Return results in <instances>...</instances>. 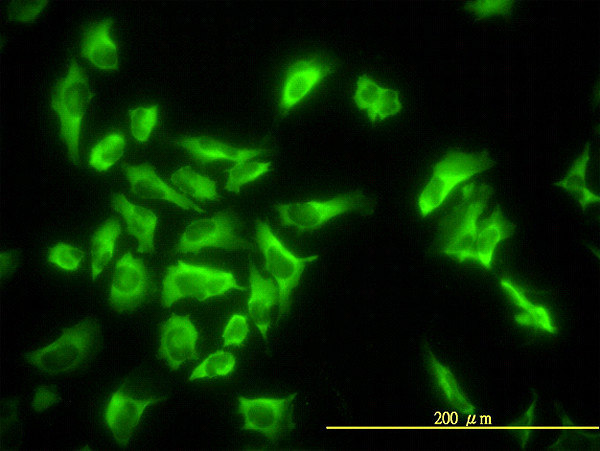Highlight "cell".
Listing matches in <instances>:
<instances>
[{"label": "cell", "mask_w": 600, "mask_h": 451, "mask_svg": "<svg viewBox=\"0 0 600 451\" xmlns=\"http://www.w3.org/2000/svg\"><path fill=\"white\" fill-rule=\"evenodd\" d=\"M491 194V187L485 183L471 182L462 187L459 200L440 221L442 251L446 255L459 262L474 260L491 268L497 245L514 231L499 208L481 225L477 224Z\"/></svg>", "instance_id": "6da1fadb"}, {"label": "cell", "mask_w": 600, "mask_h": 451, "mask_svg": "<svg viewBox=\"0 0 600 451\" xmlns=\"http://www.w3.org/2000/svg\"><path fill=\"white\" fill-rule=\"evenodd\" d=\"M235 289L243 291L231 271L178 261L168 266L162 282L161 305L169 308L178 300L192 297L204 301Z\"/></svg>", "instance_id": "7a4b0ae2"}, {"label": "cell", "mask_w": 600, "mask_h": 451, "mask_svg": "<svg viewBox=\"0 0 600 451\" xmlns=\"http://www.w3.org/2000/svg\"><path fill=\"white\" fill-rule=\"evenodd\" d=\"M91 98L88 76L81 65L73 59L67 74L60 78L54 87L51 107L60 122L62 141L74 162L80 159L81 124Z\"/></svg>", "instance_id": "3957f363"}, {"label": "cell", "mask_w": 600, "mask_h": 451, "mask_svg": "<svg viewBox=\"0 0 600 451\" xmlns=\"http://www.w3.org/2000/svg\"><path fill=\"white\" fill-rule=\"evenodd\" d=\"M494 165L487 152L453 151L433 168L432 177L418 198L420 214L425 217L437 209L460 183Z\"/></svg>", "instance_id": "277c9868"}, {"label": "cell", "mask_w": 600, "mask_h": 451, "mask_svg": "<svg viewBox=\"0 0 600 451\" xmlns=\"http://www.w3.org/2000/svg\"><path fill=\"white\" fill-rule=\"evenodd\" d=\"M97 339V325L90 319L65 328L53 343L26 355V360L47 374H63L78 368Z\"/></svg>", "instance_id": "5b68a950"}, {"label": "cell", "mask_w": 600, "mask_h": 451, "mask_svg": "<svg viewBox=\"0 0 600 451\" xmlns=\"http://www.w3.org/2000/svg\"><path fill=\"white\" fill-rule=\"evenodd\" d=\"M256 242L264 257L266 271L278 286L279 315L289 311L290 294L299 284L307 264L317 260L318 255L299 257L290 251L261 219L255 221Z\"/></svg>", "instance_id": "8992f818"}, {"label": "cell", "mask_w": 600, "mask_h": 451, "mask_svg": "<svg viewBox=\"0 0 600 451\" xmlns=\"http://www.w3.org/2000/svg\"><path fill=\"white\" fill-rule=\"evenodd\" d=\"M275 209L283 227L310 232L324 226L330 219L348 212L373 211V201L361 192H350L328 200L278 203Z\"/></svg>", "instance_id": "52a82bcc"}, {"label": "cell", "mask_w": 600, "mask_h": 451, "mask_svg": "<svg viewBox=\"0 0 600 451\" xmlns=\"http://www.w3.org/2000/svg\"><path fill=\"white\" fill-rule=\"evenodd\" d=\"M239 220L231 210L191 222L182 232L176 252H199L208 247L228 250L247 249L251 244L239 236Z\"/></svg>", "instance_id": "ba28073f"}, {"label": "cell", "mask_w": 600, "mask_h": 451, "mask_svg": "<svg viewBox=\"0 0 600 451\" xmlns=\"http://www.w3.org/2000/svg\"><path fill=\"white\" fill-rule=\"evenodd\" d=\"M296 393L286 397H244L238 399V411L243 417L244 430L257 431L269 440H276L293 428L290 405Z\"/></svg>", "instance_id": "9c48e42d"}, {"label": "cell", "mask_w": 600, "mask_h": 451, "mask_svg": "<svg viewBox=\"0 0 600 451\" xmlns=\"http://www.w3.org/2000/svg\"><path fill=\"white\" fill-rule=\"evenodd\" d=\"M152 280L146 265L131 252H126L114 267L109 303L117 313L137 308L152 291Z\"/></svg>", "instance_id": "30bf717a"}, {"label": "cell", "mask_w": 600, "mask_h": 451, "mask_svg": "<svg viewBox=\"0 0 600 451\" xmlns=\"http://www.w3.org/2000/svg\"><path fill=\"white\" fill-rule=\"evenodd\" d=\"M332 71L331 61L320 55L300 58L293 62L283 80L279 99L280 112L286 115Z\"/></svg>", "instance_id": "8fae6325"}, {"label": "cell", "mask_w": 600, "mask_h": 451, "mask_svg": "<svg viewBox=\"0 0 600 451\" xmlns=\"http://www.w3.org/2000/svg\"><path fill=\"white\" fill-rule=\"evenodd\" d=\"M199 333L190 317L172 314L160 330L159 355L172 370L197 356Z\"/></svg>", "instance_id": "7c38bea8"}, {"label": "cell", "mask_w": 600, "mask_h": 451, "mask_svg": "<svg viewBox=\"0 0 600 451\" xmlns=\"http://www.w3.org/2000/svg\"><path fill=\"white\" fill-rule=\"evenodd\" d=\"M131 192L141 199L163 200L173 203L185 210L203 212L204 210L186 196L169 186L148 164H122Z\"/></svg>", "instance_id": "4fadbf2b"}, {"label": "cell", "mask_w": 600, "mask_h": 451, "mask_svg": "<svg viewBox=\"0 0 600 451\" xmlns=\"http://www.w3.org/2000/svg\"><path fill=\"white\" fill-rule=\"evenodd\" d=\"M160 398L134 399L121 390H116L108 400L104 419L114 439L126 446L141 420L145 408L160 402Z\"/></svg>", "instance_id": "5bb4252c"}, {"label": "cell", "mask_w": 600, "mask_h": 451, "mask_svg": "<svg viewBox=\"0 0 600 451\" xmlns=\"http://www.w3.org/2000/svg\"><path fill=\"white\" fill-rule=\"evenodd\" d=\"M177 143L201 165L225 160L248 161L267 151L265 148L236 147L208 136L181 137Z\"/></svg>", "instance_id": "9a60e30c"}, {"label": "cell", "mask_w": 600, "mask_h": 451, "mask_svg": "<svg viewBox=\"0 0 600 451\" xmlns=\"http://www.w3.org/2000/svg\"><path fill=\"white\" fill-rule=\"evenodd\" d=\"M353 100L360 110L367 111L371 122L396 115L402 109L397 91L378 85L367 75L358 78Z\"/></svg>", "instance_id": "2e32d148"}, {"label": "cell", "mask_w": 600, "mask_h": 451, "mask_svg": "<svg viewBox=\"0 0 600 451\" xmlns=\"http://www.w3.org/2000/svg\"><path fill=\"white\" fill-rule=\"evenodd\" d=\"M112 203L114 209L125 220L128 233L136 239L138 252L153 253L157 215L147 208L133 204L122 193H116Z\"/></svg>", "instance_id": "e0dca14e"}, {"label": "cell", "mask_w": 600, "mask_h": 451, "mask_svg": "<svg viewBox=\"0 0 600 451\" xmlns=\"http://www.w3.org/2000/svg\"><path fill=\"white\" fill-rule=\"evenodd\" d=\"M113 21L105 19L90 26L84 33L80 54L96 68L113 71L118 68L117 45L111 37Z\"/></svg>", "instance_id": "ac0fdd59"}, {"label": "cell", "mask_w": 600, "mask_h": 451, "mask_svg": "<svg viewBox=\"0 0 600 451\" xmlns=\"http://www.w3.org/2000/svg\"><path fill=\"white\" fill-rule=\"evenodd\" d=\"M250 296L248 313L264 339L271 324V310L279 302L278 286L271 278H264L252 266L249 273Z\"/></svg>", "instance_id": "d6986e66"}, {"label": "cell", "mask_w": 600, "mask_h": 451, "mask_svg": "<svg viewBox=\"0 0 600 451\" xmlns=\"http://www.w3.org/2000/svg\"><path fill=\"white\" fill-rule=\"evenodd\" d=\"M120 234L121 225L116 218L106 219L93 233L90 241L91 278L93 281L111 262Z\"/></svg>", "instance_id": "ffe728a7"}, {"label": "cell", "mask_w": 600, "mask_h": 451, "mask_svg": "<svg viewBox=\"0 0 600 451\" xmlns=\"http://www.w3.org/2000/svg\"><path fill=\"white\" fill-rule=\"evenodd\" d=\"M500 285L514 304L522 310L521 313L515 316V321L519 325L525 327L534 326L548 333L556 332V327L553 324L550 313L544 306L532 303L523 291L509 279L502 278Z\"/></svg>", "instance_id": "44dd1931"}, {"label": "cell", "mask_w": 600, "mask_h": 451, "mask_svg": "<svg viewBox=\"0 0 600 451\" xmlns=\"http://www.w3.org/2000/svg\"><path fill=\"white\" fill-rule=\"evenodd\" d=\"M590 158L589 144L585 146L580 156L574 161L567 175L557 182V186L574 193L578 203L585 209L587 206L598 203L599 196L592 192L586 185V168Z\"/></svg>", "instance_id": "7402d4cb"}, {"label": "cell", "mask_w": 600, "mask_h": 451, "mask_svg": "<svg viewBox=\"0 0 600 451\" xmlns=\"http://www.w3.org/2000/svg\"><path fill=\"white\" fill-rule=\"evenodd\" d=\"M171 181L184 194L199 200L219 201L216 182L208 176L195 172L191 167L185 166L171 175Z\"/></svg>", "instance_id": "603a6c76"}, {"label": "cell", "mask_w": 600, "mask_h": 451, "mask_svg": "<svg viewBox=\"0 0 600 451\" xmlns=\"http://www.w3.org/2000/svg\"><path fill=\"white\" fill-rule=\"evenodd\" d=\"M125 135L120 131L111 132L99 140L91 149L88 164L98 172L109 170L124 154Z\"/></svg>", "instance_id": "cb8c5ba5"}, {"label": "cell", "mask_w": 600, "mask_h": 451, "mask_svg": "<svg viewBox=\"0 0 600 451\" xmlns=\"http://www.w3.org/2000/svg\"><path fill=\"white\" fill-rule=\"evenodd\" d=\"M431 370L446 400L464 414L474 412V406L461 391L459 384L448 367L441 364L433 355L430 357Z\"/></svg>", "instance_id": "d4e9b609"}, {"label": "cell", "mask_w": 600, "mask_h": 451, "mask_svg": "<svg viewBox=\"0 0 600 451\" xmlns=\"http://www.w3.org/2000/svg\"><path fill=\"white\" fill-rule=\"evenodd\" d=\"M235 365L236 358L232 353L217 350L192 370L189 380L227 376L234 371Z\"/></svg>", "instance_id": "484cf974"}, {"label": "cell", "mask_w": 600, "mask_h": 451, "mask_svg": "<svg viewBox=\"0 0 600 451\" xmlns=\"http://www.w3.org/2000/svg\"><path fill=\"white\" fill-rule=\"evenodd\" d=\"M270 165V162L250 160L236 162L229 170L225 190L238 193L241 186L255 181L268 172Z\"/></svg>", "instance_id": "4316f807"}, {"label": "cell", "mask_w": 600, "mask_h": 451, "mask_svg": "<svg viewBox=\"0 0 600 451\" xmlns=\"http://www.w3.org/2000/svg\"><path fill=\"white\" fill-rule=\"evenodd\" d=\"M130 131L138 142H146L158 119V106L138 107L129 111Z\"/></svg>", "instance_id": "83f0119b"}, {"label": "cell", "mask_w": 600, "mask_h": 451, "mask_svg": "<svg viewBox=\"0 0 600 451\" xmlns=\"http://www.w3.org/2000/svg\"><path fill=\"white\" fill-rule=\"evenodd\" d=\"M84 253L79 248L60 242L48 252V261L64 271H76L80 267Z\"/></svg>", "instance_id": "f1b7e54d"}, {"label": "cell", "mask_w": 600, "mask_h": 451, "mask_svg": "<svg viewBox=\"0 0 600 451\" xmlns=\"http://www.w3.org/2000/svg\"><path fill=\"white\" fill-rule=\"evenodd\" d=\"M248 331L247 317L243 314H233L222 333L224 346H240L247 338Z\"/></svg>", "instance_id": "f546056e"}, {"label": "cell", "mask_w": 600, "mask_h": 451, "mask_svg": "<svg viewBox=\"0 0 600 451\" xmlns=\"http://www.w3.org/2000/svg\"><path fill=\"white\" fill-rule=\"evenodd\" d=\"M48 1H13L9 8V17L19 22L35 20L46 7Z\"/></svg>", "instance_id": "4dcf8cb0"}, {"label": "cell", "mask_w": 600, "mask_h": 451, "mask_svg": "<svg viewBox=\"0 0 600 451\" xmlns=\"http://www.w3.org/2000/svg\"><path fill=\"white\" fill-rule=\"evenodd\" d=\"M513 1L495 0V1H473L464 5L465 9L479 16L490 17L503 15L510 11Z\"/></svg>", "instance_id": "1f68e13d"}, {"label": "cell", "mask_w": 600, "mask_h": 451, "mask_svg": "<svg viewBox=\"0 0 600 451\" xmlns=\"http://www.w3.org/2000/svg\"><path fill=\"white\" fill-rule=\"evenodd\" d=\"M60 398L57 393L47 386L39 387L32 399L31 406L36 412H42L58 403Z\"/></svg>", "instance_id": "d6a6232c"}, {"label": "cell", "mask_w": 600, "mask_h": 451, "mask_svg": "<svg viewBox=\"0 0 600 451\" xmlns=\"http://www.w3.org/2000/svg\"><path fill=\"white\" fill-rule=\"evenodd\" d=\"M533 414H534V403L532 405H530V407L526 411L524 417L519 422L522 426H524V427H522V434H521V441L523 444H525L529 438V429H530V425L533 420Z\"/></svg>", "instance_id": "836d02e7"}, {"label": "cell", "mask_w": 600, "mask_h": 451, "mask_svg": "<svg viewBox=\"0 0 600 451\" xmlns=\"http://www.w3.org/2000/svg\"><path fill=\"white\" fill-rule=\"evenodd\" d=\"M15 265L14 258L9 252L1 253V276L7 274Z\"/></svg>", "instance_id": "e575fe53"}]
</instances>
